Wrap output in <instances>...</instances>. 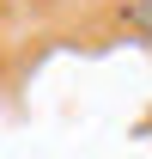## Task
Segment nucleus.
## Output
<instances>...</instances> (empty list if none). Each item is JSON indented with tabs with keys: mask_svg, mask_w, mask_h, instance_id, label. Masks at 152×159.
Masks as SVG:
<instances>
[{
	"mask_svg": "<svg viewBox=\"0 0 152 159\" xmlns=\"http://www.w3.org/2000/svg\"><path fill=\"white\" fill-rule=\"evenodd\" d=\"M122 31L128 37H140V43H152V0H122Z\"/></svg>",
	"mask_w": 152,
	"mask_h": 159,
	"instance_id": "obj_1",
	"label": "nucleus"
}]
</instances>
